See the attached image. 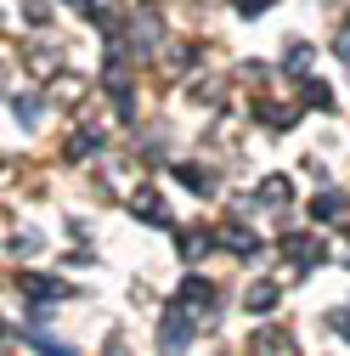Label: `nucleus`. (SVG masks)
<instances>
[{
  "mask_svg": "<svg viewBox=\"0 0 350 356\" xmlns=\"http://www.w3.org/2000/svg\"><path fill=\"white\" fill-rule=\"evenodd\" d=\"M187 311H192L187 300L169 305V317H164V328H158V345H164V350H187V345H192V317H187Z\"/></svg>",
  "mask_w": 350,
  "mask_h": 356,
  "instance_id": "obj_1",
  "label": "nucleus"
},
{
  "mask_svg": "<svg viewBox=\"0 0 350 356\" xmlns=\"http://www.w3.org/2000/svg\"><path fill=\"white\" fill-rule=\"evenodd\" d=\"M260 198H266V209H283V204H294V181L288 175H266V181H260Z\"/></svg>",
  "mask_w": 350,
  "mask_h": 356,
  "instance_id": "obj_2",
  "label": "nucleus"
},
{
  "mask_svg": "<svg viewBox=\"0 0 350 356\" xmlns=\"http://www.w3.org/2000/svg\"><path fill=\"white\" fill-rule=\"evenodd\" d=\"M130 209H136L142 220H153V227H169V209H164L158 193H136V204H130Z\"/></svg>",
  "mask_w": 350,
  "mask_h": 356,
  "instance_id": "obj_3",
  "label": "nucleus"
},
{
  "mask_svg": "<svg viewBox=\"0 0 350 356\" xmlns=\"http://www.w3.org/2000/svg\"><path fill=\"white\" fill-rule=\"evenodd\" d=\"M243 305L254 311V317H266V311H277V289H272V283H254V289L243 294Z\"/></svg>",
  "mask_w": 350,
  "mask_h": 356,
  "instance_id": "obj_4",
  "label": "nucleus"
},
{
  "mask_svg": "<svg viewBox=\"0 0 350 356\" xmlns=\"http://www.w3.org/2000/svg\"><path fill=\"white\" fill-rule=\"evenodd\" d=\"M23 289H28V300H34V305H46V300H62V294H68V289H62V283H51V277H23Z\"/></svg>",
  "mask_w": 350,
  "mask_h": 356,
  "instance_id": "obj_5",
  "label": "nucleus"
},
{
  "mask_svg": "<svg viewBox=\"0 0 350 356\" xmlns=\"http://www.w3.org/2000/svg\"><path fill=\"white\" fill-rule=\"evenodd\" d=\"M181 300L198 305V311H209V305H215V289H209L203 277H187V283H181Z\"/></svg>",
  "mask_w": 350,
  "mask_h": 356,
  "instance_id": "obj_6",
  "label": "nucleus"
},
{
  "mask_svg": "<svg viewBox=\"0 0 350 356\" xmlns=\"http://www.w3.org/2000/svg\"><path fill=\"white\" fill-rule=\"evenodd\" d=\"M339 209H344L339 193H317V198H311V220H339Z\"/></svg>",
  "mask_w": 350,
  "mask_h": 356,
  "instance_id": "obj_7",
  "label": "nucleus"
},
{
  "mask_svg": "<svg viewBox=\"0 0 350 356\" xmlns=\"http://www.w3.org/2000/svg\"><path fill=\"white\" fill-rule=\"evenodd\" d=\"M226 249H232V254H243V260H249V254H254V249H260V243H254V232H249V227H226Z\"/></svg>",
  "mask_w": 350,
  "mask_h": 356,
  "instance_id": "obj_8",
  "label": "nucleus"
},
{
  "mask_svg": "<svg viewBox=\"0 0 350 356\" xmlns=\"http://www.w3.org/2000/svg\"><path fill=\"white\" fill-rule=\"evenodd\" d=\"M203 254H209V232H187V238H181V260L192 266V260H203Z\"/></svg>",
  "mask_w": 350,
  "mask_h": 356,
  "instance_id": "obj_9",
  "label": "nucleus"
},
{
  "mask_svg": "<svg viewBox=\"0 0 350 356\" xmlns=\"http://www.w3.org/2000/svg\"><path fill=\"white\" fill-rule=\"evenodd\" d=\"M175 181H181V187H192V193H203V187H209V175H203L198 164H175Z\"/></svg>",
  "mask_w": 350,
  "mask_h": 356,
  "instance_id": "obj_10",
  "label": "nucleus"
},
{
  "mask_svg": "<svg viewBox=\"0 0 350 356\" xmlns=\"http://www.w3.org/2000/svg\"><path fill=\"white\" fill-rule=\"evenodd\" d=\"M305 102H311V108H333V91L322 79H305Z\"/></svg>",
  "mask_w": 350,
  "mask_h": 356,
  "instance_id": "obj_11",
  "label": "nucleus"
},
{
  "mask_svg": "<svg viewBox=\"0 0 350 356\" xmlns=\"http://www.w3.org/2000/svg\"><path fill=\"white\" fill-rule=\"evenodd\" d=\"M23 12H28L34 23H46V12H51V6H46V0H23Z\"/></svg>",
  "mask_w": 350,
  "mask_h": 356,
  "instance_id": "obj_12",
  "label": "nucleus"
},
{
  "mask_svg": "<svg viewBox=\"0 0 350 356\" xmlns=\"http://www.w3.org/2000/svg\"><path fill=\"white\" fill-rule=\"evenodd\" d=\"M266 6H272V0H238V12H243V17H260Z\"/></svg>",
  "mask_w": 350,
  "mask_h": 356,
  "instance_id": "obj_13",
  "label": "nucleus"
},
{
  "mask_svg": "<svg viewBox=\"0 0 350 356\" xmlns=\"http://www.w3.org/2000/svg\"><path fill=\"white\" fill-rule=\"evenodd\" d=\"M328 328H339V334L350 339V311H333V317H328Z\"/></svg>",
  "mask_w": 350,
  "mask_h": 356,
  "instance_id": "obj_14",
  "label": "nucleus"
}]
</instances>
